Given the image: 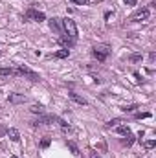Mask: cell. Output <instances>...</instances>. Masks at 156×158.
Returning <instances> with one entry per match:
<instances>
[{
  "mask_svg": "<svg viewBox=\"0 0 156 158\" xmlns=\"http://www.w3.org/2000/svg\"><path fill=\"white\" fill-rule=\"evenodd\" d=\"M92 55L97 59V61H105L109 55H110V46L109 44H96L92 48Z\"/></svg>",
  "mask_w": 156,
  "mask_h": 158,
  "instance_id": "6da1fadb",
  "label": "cell"
},
{
  "mask_svg": "<svg viewBox=\"0 0 156 158\" xmlns=\"http://www.w3.org/2000/svg\"><path fill=\"white\" fill-rule=\"evenodd\" d=\"M61 26H63V30H64V33L68 37H72L74 40L77 39V26H76V22L72 19H63L61 20Z\"/></svg>",
  "mask_w": 156,
  "mask_h": 158,
  "instance_id": "7a4b0ae2",
  "label": "cell"
},
{
  "mask_svg": "<svg viewBox=\"0 0 156 158\" xmlns=\"http://www.w3.org/2000/svg\"><path fill=\"white\" fill-rule=\"evenodd\" d=\"M17 76H24V77H28L30 81H40V76L37 72H33V70H30L28 66H24V64H20L18 68H17Z\"/></svg>",
  "mask_w": 156,
  "mask_h": 158,
  "instance_id": "3957f363",
  "label": "cell"
},
{
  "mask_svg": "<svg viewBox=\"0 0 156 158\" xmlns=\"http://www.w3.org/2000/svg\"><path fill=\"white\" fill-rule=\"evenodd\" d=\"M46 19V15L42 13V11H37L35 7H30L26 13H24V20H37V22H40V20H44Z\"/></svg>",
  "mask_w": 156,
  "mask_h": 158,
  "instance_id": "277c9868",
  "label": "cell"
},
{
  "mask_svg": "<svg viewBox=\"0 0 156 158\" xmlns=\"http://www.w3.org/2000/svg\"><path fill=\"white\" fill-rule=\"evenodd\" d=\"M57 116H53V114H40L39 118L33 121V127H37V125H50V123H55L57 121Z\"/></svg>",
  "mask_w": 156,
  "mask_h": 158,
  "instance_id": "5b68a950",
  "label": "cell"
},
{
  "mask_svg": "<svg viewBox=\"0 0 156 158\" xmlns=\"http://www.w3.org/2000/svg\"><path fill=\"white\" fill-rule=\"evenodd\" d=\"M149 15H151L149 7H143V9L136 11V13L130 17V20H132V22H143V20H147V19H149Z\"/></svg>",
  "mask_w": 156,
  "mask_h": 158,
  "instance_id": "8992f818",
  "label": "cell"
},
{
  "mask_svg": "<svg viewBox=\"0 0 156 158\" xmlns=\"http://www.w3.org/2000/svg\"><path fill=\"white\" fill-rule=\"evenodd\" d=\"M59 44H61V46H64L66 50H70V48L76 44V40L72 39V37H68V35H61V37H59Z\"/></svg>",
  "mask_w": 156,
  "mask_h": 158,
  "instance_id": "52a82bcc",
  "label": "cell"
},
{
  "mask_svg": "<svg viewBox=\"0 0 156 158\" xmlns=\"http://www.w3.org/2000/svg\"><path fill=\"white\" fill-rule=\"evenodd\" d=\"M7 101H9V103H13V105H17V103H24V101H26V98H24L22 94H9Z\"/></svg>",
  "mask_w": 156,
  "mask_h": 158,
  "instance_id": "ba28073f",
  "label": "cell"
},
{
  "mask_svg": "<svg viewBox=\"0 0 156 158\" xmlns=\"http://www.w3.org/2000/svg\"><path fill=\"white\" fill-rule=\"evenodd\" d=\"M50 28H51L55 33H63V26H61L59 19H50Z\"/></svg>",
  "mask_w": 156,
  "mask_h": 158,
  "instance_id": "9c48e42d",
  "label": "cell"
},
{
  "mask_svg": "<svg viewBox=\"0 0 156 158\" xmlns=\"http://www.w3.org/2000/svg\"><path fill=\"white\" fill-rule=\"evenodd\" d=\"M0 76L2 77H11V76H17V68H0Z\"/></svg>",
  "mask_w": 156,
  "mask_h": 158,
  "instance_id": "30bf717a",
  "label": "cell"
},
{
  "mask_svg": "<svg viewBox=\"0 0 156 158\" xmlns=\"http://www.w3.org/2000/svg\"><path fill=\"white\" fill-rule=\"evenodd\" d=\"M7 136H9L11 142H20V134H18L17 129H7Z\"/></svg>",
  "mask_w": 156,
  "mask_h": 158,
  "instance_id": "8fae6325",
  "label": "cell"
},
{
  "mask_svg": "<svg viewBox=\"0 0 156 158\" xmlns=\"http://www.w3.org/2000/svg\"><path fill=\"white\" fill-rule=\"evenodd\" d=\"M70 99H72V101H76V103H79V105H86V99H84V98H81V96H77L76 92H70Z\"/></svg>",
  "mask_w": 156,
  "mask_h": 158,
  "instance_id": "7c38bea8",
  "label": "cell"
},
{
  "mask_svg": "<svg viewBox=\"0 0 156 158\" xmlns=\"http://www.w3.org/2000/svg\"><path fill=\"white\" fill-rule=\"evenodd\" d=\"M68 55H70V50H66V48H64V50H59V52L53 53L55 59H64V57H68Z\"/></svg>",
  "mask_w": 156,
  "mask_h": 158,
  "instance_id": "4fadbf2b",
  "label": "cell"
},
{
  "mask_svg": "<svg viewBox=\"0 0 156 158\" xmlns=\"http://www.w3.org/2000/svg\"><path fill=\"white\" fill-rule=\"evenodd\" d=\"M116 131L119 132V134H123V136H129V134H130V129H129L127 125H117Z\"/></svg>",
  "mask_w": 156,
  "mask_h": 158,
  "instance_id": "5bb4252c",
  "label": "cell"
},
{
  "mask_svg": "<svg viewBox=\"0 0 156 158\" xmlns=\"http://www.w3.org/2000/svg\"><path fill=\"white\" fill-rule=\"evenodd\" d=\"M121 123H123V119H121V118H114V119H110V121L107 123V127H109V129H112V127H117V125H121Z\"/></svg>",
  "mask_w": 156,
  "mask_h": 158,
  "instance_id": "9a60e30c",
  "label": "cell"
},
{
  "mask_svg": "<svg viewBox=\"0 0 156 158\" xmlns=\"http://www.w3.org/2000/svg\"><path fill=\"white\" fill-rule=\"evenodd\" d=\"M31 112H33V114H42V112H44V107H42V105H33V107H31Z\"/></svg>",
  "mask_w": 156,
  "mask_h": 158,
  "instance_id": "2e32d148",
  "label": "cell"
},
{
  "mask_svg": "<svg viewBox=\"0 0 156 158\" xmlns=\"http://www.w3.org/2000/svg\"><path fill=\"white\" fill-rule=\"evenodd\" d=\"M142 59H143V57H142L140 53H132V55L129 57V61H132V63H138V61H142Z\"/></svg>",
  "mask_w": 156,
  "mask_h": 158,
  "instance_id": "e0dca14e",
  "label": "cell"
},
{
  "mask_svg": "<svg viewBox=\"0 0 156 158\" xmlns=\"http://www.w3.org/2000/svg\"><path fill=\"white\" fill-rule=\"evenodd\" d=\"M68 147H70V151H72L74 155H79V149H77V145H76L74 142H68Z\"/></svg>",
  "mask_w": 156,
  "mask_h": 158,
  "instance_id": "ac0fdd59",
  "label": "cell"
},
{
  "mask_svg": "<svg viewBox=\"0 0 156 158\" xmlns=\"http://www.w3.org/2000/svg\"><path fill=\"white\" fill-rule=\"evenodd\" d=\"M143 145H145V149H153V147L156 145V142H154V140H147Z\"/></svg>",
  "mask_w": 156,
  "mask_h": 158,
  "instance_id": "d6986e66",
  "label": "cell"
},
{
  "mask_svg": "<svg viewBox=\"0 0 156 158\" xmlns=\"http://www.w3.org/2000/svg\"><path fill=\"white\" fill-rule=\"evenodd\" d=\"M88 156H90V158H101L96 151H94V149H90V151H88Z\"/></svg>",
  "mask_w": 156,
  "mask_h": 158,
  "instance_id": "ffe728a7",
  "label": "cell"
},
{
  "mask_svg": "<svg viewBox=\"0 0 156 158\" xmlns=\"http://www.w3.org/2000/svg\"><path fill=\"white\" fill-rule=\"evenodd\" d=\"M136 109V105H129V107H123L121 110H125V112H130V110H134Z\"/></svg>",
  "mask_w": 156,
  "mask_h": 158,
  "instance_id": "44dd1931",
  "label": "cell"
},
{
  "mask_svg": "<svg viewBox=\"0 0 156 158\" xmlns=\"http://www.w3.org/2000/svg\"><path fill=\"white\" fill-rule=\"evenodd\" d=\"M70 2H74V4H77V6H84V4H86V0H70Z\"/></svg>",
  "mask_w": 156,
  "mask_h": 158,
  "instance_id": "7402d4cb",
  "label": "cell"
},
{
  "mask_svg": "<svg viewBox=\"0 0 156 158\" xmlns=\"http://www.w3.org/2000/svg\"><path fill=\"white\" fill-rule=\"evenodd\" d=\"M40 145H42V147H48V145H50V140H48V138H46V140H42V143H40Z\"/></svg>",
  "mask_w": 156,
  "mask_h": 158,
  "instance_id": "603a6c76",
  "label": "cell"
},
{
  "mask_svg": "<svg viewBox=\"0 0 156 158\" xmlns=\"http://www.w3.org/2000/svg\"><path fill=\"white\" fill-rule=\"evenodd\" d=\"M123 2H125L127 6H134V4H136V0H123Z\"/></svg>",
  "mask_w": 156,
  "mask_h": 158,
  "instance_id": "cb8c5ba5",
  "label": "cell"
},
{
  "mask_svg": "<svg viewBox=\"0 0 156 158\" xmlns=\"http://www.w3.org/2000/svg\"><path fill=\"white\" fill-rule=\"evenodd\" d=\"M4 132H7V131H6V129H0V136H2Z\"/></svg>",
  "mask_w": 156,
  "mask_h": 158,
  "instance_id": "d4e9b609",
  "label": "cell"
},
{
  "mask_svg": "<svg viewBox=\"0 0 156 158\" xmlns=\"http://www.w3.org/2000/svg\"><path fill=\"white\" fill-rule=\"evenodd\" d=\"M13 158H17V156H13Z\"/></svg>",
  "mask_w": 156,
  "mask_h": 158,
  "instance_id": "484cf974",
  "label": "cell"
},
{
  "mask_svg": "<svg viewBox=\"0 0 156 158\" xmlns=\"http://www.w3.org/2000/svg\"><path fill=\"white\" fill-rule=\"evenodd\" d=\"M0 94H2V92H0Z\"/></svg>",
  "mask_w": 156,
  "mask_h": 158,
  "instance_id": "4316f807",
  "label": "cell"
}]
</instances>
